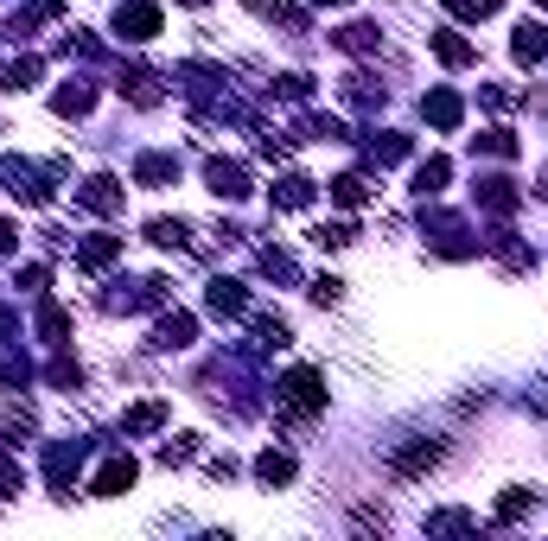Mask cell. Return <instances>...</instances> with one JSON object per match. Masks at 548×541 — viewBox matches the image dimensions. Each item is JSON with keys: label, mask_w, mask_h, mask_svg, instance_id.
<instances>
[{"label": "cell", "mask_w": 548, "mask_h": 541, "mask_svg": "<svg viewBox=\"0 0 548 541\" xmlns=\"http://www.w3.org/2000/svg\"><path fill=\"white\" fill-rule=\"evenodd\" d=\"M77 204L96 217H122V179H109V172H96V179L77 185Z\"/></svg>", "instance_id": "obj_4"}, {"label": "cell", "mask_w": 548, "mask_h": 541, "mask_svg": "<svg viewBox=\"0 0 548 541\" xmlns=\"http://www.w3.org/2000/svg\"><path fill=\"white\" fill-rule=\"evenodd\" d=\"M13 249H20V223L0 217V255H13Z\"/></svg>", "instance_id": "obj_46"}, {"label": "cell", "mask_w": 548, "mask_h": 541, "mask_svg": "<svg viewBox=\"0 0 548 541\" xmlns=\"http://www.w3.org/2000/svg\"><path fill=\"white\" fill-rule=\"evenodd\" d=\"M313 242H319V249H351V242H357V230H351V223H319V230H313Z\"/></svg>", "instance_id": "obj_35"}, {"label": "cell", "mask_w": 548, "mask_h": 541, "mask_svg": "<svg viewBox=\"0 0 548 541\" xmlns=\"http://www.w3.org/2000/svg\"><path fill=\"white\" fill-rule=\"evenodd\" d=\"M332 204H345V211L370 204V179H364V172H338V179H332Z\"/></svg>", "instance_id": "obj_24"}, {"label": "cell", "mask_w": 548, "mask_h": 541, "mask_svg": "<svg viewBox=\"0 0 548 541\" xmlns=\"http://www.w3.org/2000/svg\"><path fill=\"white\" fill-rule=\"evenodd\" d=\"M58 389H83V363L77 357H51V370H45Z\"/></svg>", "instance_id": "obj_36"}, {"label": "cell", "mask_w": 548, "mask_h": 541, "mask_svg": "<svg viewBox=\"0 0 548 541\" xmlns=\"http://www.w3.org/2000/svg\"><path fill=\"white\" fill-rule=\"evenodd\" d=\"M32 427H39V421H32V408H7V421H0V440H7V446H20Z\"/></svg>", "instance_id": "obj_33"}, {"label": "cell", "mask_w": 548, "mask_h": 541, "mask_svg": "<svg viewBox=\"0 0 548 541\" xmlns=\"http://www.w3.org/2000/svg\"><path fill=\"white\" fill-rule=\"evenodd\" d=\"M472 153H491V160H517V134H510V128L472 134Z\"/></svg>", "instance_id": "obj_29"}, {"label": "cell", "mask_w": 548, "mask_h": 541, "mask_svg": "<svg viewBox=\"0 0 548 541\" xmlns=\"http://www.w3.org/2000/svg\"><path fill=\"white\" fill-rule=\"evenodd\" d=\"M166 427V401H141V408L122 414V433H160Z\"/></svg>", "instance_id": "obj_27"}, {"label": "cell", "mask_w": 548, "mask_h": 541, "mask_svg": "<svg viewBox=\"0 0 548 541\" xmlns=\"http://www.w3.org/2000/svg\"><path fill=\"white\" fill-rule=\"evenodd\" d=\"M529 510H536V491H504L498 510H491V522H517V516H529Z\"/></svg>", "instance_id": "obj_32"}, {"label": "cell", "mask_w": 548, "mask_h": 541, "mask_svg": "<svg viewBox=\"0 0 548 541\" xmlns=\"http://www.w3.org/2000/svg\"><path fill=\"white\" fill-rule=\"evenodd\" d=\"M83 452H90L83 440H51V446H45V484H51L58 497L71 491V478L83 471Z\"/></svg>", "instance_id": "obj_3"}, {"label": "cell", "mask_w": 548, "mask_h": 541, "mask_svg": "<svg viewBox=\"0 0 548 541\" xmlns=\"http://www.w3.org/2000/svg\"><path fill=\"white\" fill-rule=\"evenodd\" d=\"M434 465H440V440H415V446L396 452V478H421V471H434Z\"/></svg>", "instance_id": "obj_13"}, {"label": "cell", "mask_w": 548, "mask_h": 541, "mask_svg": "<svg viewBox=\"0 0 548 541\" xmlns=\"http://www.w3.org/2000/svg\"><path fill=\"white\" fill-rule=\"evenodd\" d=\"M192 338H198L192 312H160V325H153V351H192Z\"/></svg>", "instance_id": "obj_5"}, {"label": "cell", "mask_w": 548, "mask_h": 541, "mask_svg": "<svg viewBox=\"0 0 548 541\" xmlns=\"http://www.w3.org/2000/svg\"><path fill=\"white\" fill-rule=\"evenodd\" d=\"M427 45H434V58L447 64V71H466V64L478 58V51H472V39H459V32H434Z\"/></svg>", "instance_id": "obj_16"}, {"label": "cell", "mask_w": 548, "mask_h": 541, "mask_svg": "<svg viewBox=\"0 0 548 541\" xmlns=\"http://www.w3.org/2000/svg\"><path fill=\"white\" fill-rule=\"evenodd\" d=\"M485 249L498 255L504 268H517V274H523V268H536V249H523V242H510V230H498V236H485Z\"/></svg>", "instance_id": "obj_22"}, {"label": "cell", "mask_w": 548, "mask_h": 541, "mask_svg": "<svg viewBox=\"0 0 548 541\" xmlns=\"http://www.w3.org/2000/svg\"><path fill=\"white\" fill-rule=\"evenodd\" d=\"M447 7L459 13V20H491V13H498L504 0H447Z\"/></svg>", "instance_id": "obj_42"}, {"label": "cell", "mask_w": 548, "mask_h": 541, "mask_svg": "<svg viewBox=\"0 0 548 541\" xmlns=\"http://www.w3.org/2000/svg\"><path fill=\"white\" fill-rule=\"evenodd\" d=\"M325 408V376L319 370H294L281 382V395H274V414L281 421H300V414H319Z\"/></svg>", "instance_id": "obj_1"}, {"label": "cell", "mask_w": 548, "mask_h": 541, "mask_svg": "<svg viewBox=\"0 0 548 541\" xmlns=\"http://www.w3.org/2000/svg\"><path fill=\"white\" fill-rule=\"evenodd\" d=\"M447 179H453V166L440 160V153H434V160H421V166H415V198H440V191H447Z\"/></svg>", "instance_id": "obj_21"}, {"label": "cell", "mask_w": 548, "mask_h": 541, "mask_svg": "<svg viewBox=\"0 0 548 541\" xmlns=\"http://www.w3.org/2000/svg\"><path fill=\"white\" fill-rule=\"evenodd\" d=\"M204 185L236 204V198H249V166L243 160H211V166H204Z\"/></svg>", "instance_id": "obj_6"}, {"label": "cell", "mask_w": 548, "mask_h": 541, "mask_svg": "<svg viewBox=\"0 0 548 541\" xmlns=\"http://www.w3.org/2000/svg\"><path fill=\"white\" fill-rule=\"evenodd\" d=\"M434 249L440 255H472L478 242L466 236V223H459V217H434Z\"/></svg>", "instance_id": "obj_17"}, {"label": "cell", "mask_w": 548, "mask_h": 541, "mask_svg": "<svg viewBox=\"0 0 548 541\" xmlns=\"http://www.w3.org/2000/svg\"><path fill=\"white\" fill-rule=\"evenodd\" d=\"M459 529H472V516H466V510H440V516H427V535H459Z\"/></svg>", "instance_id": "obj_40"}, {"label": "cell", "mask_w": 548, "mask_h": 541, "mask_svg": "<svg viewBox=\"0 0 548 541\" xmlns=\"http://www.w3.org/2000/svg\"><path fill=\"white\" fill-rule=\"evenodd\" d=\"M287 338H294V331H287L281 312H262V319H255V351H287Z\"/></svg>", "instance_id": "obj_26"}, {"label": "cell", "mask_w": 548, "mask_h": 541, "mask_svg": "<svg viewBox=\"0 0 548 541\" xmlns=\"http://www.w3.org/2000/svg\"><path fill=\"white\" fill-rule=\"evenodd\" d=\"M542 198H548V172H542Z\"/></svg>", "instance_id": "obj_50"}, {"label": "cell", "mask_w": 548, "mask_h": 541, "mask_svg": "<svg viewBox=\"0 0 548 541\" xmlns=\"http://www.w3.org/2000/svg\"><path fill=\"white\" fill-rule=\"evenodd\" d=\"M274 83H281V96H287V102H306V96H313V83H306V77H294V71H287V77H274Z\"/></svg>", "instance_id": "obj_45"}, {"label": "cell", "mask_w": 548, "mask_h": 541, "mask_svg": "<svg viewBox=\"0 0 548 541\" xmlns=\"http://www.w3.org/2000/svg\"><path fill=\"white\" fill-rule=\"evenodd\" d=\"M115 39H128V45L160 39V7H153V0H122V7H115Z\"/></svg>", "instance_id": "obj_2"}, {"label": "cell", "mask_w": 548, "mask_h": 541, "mask_svg": "<svg viewBox=\"0 0 548 541\" xmlns=\"http://www.w3.org/2000/svg\"><path fill=\"white\" fill-rule=\"evenodd\" d=\"M204 306H211L217 319H243V312H249V293H243V281H224V274H217V281L204 287Z\"/></svg>", "instance_id": "obj_8"}, {"label": "cell", "mask_w": 548, "mask_h": 541, "mask_svg": "<svg viewBox=\"0 0 548 541\" xmlns=\"http://www.w3.org/2000/svg\"><path fill=\"white\" fill-rule=\"evenodd\" d=\"M510 58H517V64H542V58H548V26L523 20V26H517V39H510Z\"/></svg>", "instance_id": "obj_12"}, {"label": "cell", "mask_w": 548, "mask_h": 541, "mask_svg": "<svg viewBox=\"0 0 548 541\" xmlns=\"http://www.w3.org/2000/svg\"><path fill=\"white\" fill-rule=\"evenodd\" d=\"M134 179L141 185H179V160L173 153H141V160H134Z\"/></svg>", "instance_id": "obj_15"}, {"label": "cell", "mask_w": 548, "mask_h": 541, "mask_svg": "<svg viewBox=\"0 0 548 541\" xmlns=\"http://www.w3.org/2000/svg\"><path fill=\"white\" fill-rule=\"evenodd\" d=\"M294 452H281V446H268L262 452V459H255V478H262V484H294Z\"/></svg>", "instance_id": "obj_20"}, {"label": "cell", "mask_w": 548, "mask_h": 541, "mask_svg": "<svg viewBox=\"0 0 548 541\" xmlns=\"http://www.w3.org/2000/svg\"><path fill=\"white\" fill-rule=\"evenodd\" d=\"M536 7H542V13H548V0H536Z\"/></svg>", "instance_id": "obj_52"}, {"label": "cell", "mask_w": 548, "mask_h": 541, "mask_svg": "<svg viewBox=\"0 0 548 541\" xmlns=\"http://www.w3.org/2000/svg\"><path fill=\"white\" fill-rule=\"evenodd\" d=\"M472 191H478V211H491V217H510L523 204V191L510 185V179H478Z\"/></svg>", "instance_id": "obj_11"}, {"label": "cell", "mask_w": 548, "mask_h": 541, "mask_svg": "<svg viewBox=\"0 0 548 541\" xmlns=\"http://www.w3.org/2000/svg\"><path fill=\"white\" fill-rule=\"evenodd\" d=\"M115 90H122L134 109H153V102H160L166 90H160V71H147V64H128L122 71V83H115Z\"/></svg>", "instance_id": "obj_7"}, {"label": "cell", "mask_w": 548, "mask_h": 541, "mask_svg": "<svg viewBox=\"0 0 548 541\" xmlns=\"http://www.w3.org/2000/svg\"><path fill=\"white\" fill-rule=\"evenodd\" d=\"M421 115H427V121H434V128H440V134H453V128H459V121H466V102H459L453 90H427V96H421Z\"/></svg>", "instance_id": "obj_10"}, {"label": "cell", "mask_w": 548, "mask_h": 541, "mask_svg": "<svg viewBox=\"0 0 548 541\" xmlns=\"http://www.w3.org/2000/svg\"><path fill=\"white\" fill-rule=\"evenodd\" d=\"M262 274H281V281H294V255H287V249H262Z\"/></svg>", "instance_id": "obj_43"}, {"label": "cell", "mask_w": 548, "mask_h": 541, "mask_svg": "<svg viewBox=\"0 0 548 541\" xmlns=\"http://www.w3.org/2000/svg\"><path fill=\"white\" fill-rule=\"evenodd\" d=\"M198 459V433H179V440L160 446V465H192Z\"/></svg>", "instance_id": "obj_34"}, {"label": "cell", "mask_w": 548, "mask_h": 541, "mask_svg": "<svg viewBox=\"0 0 548 541\" xmlns=\"http://www.w3.org/2000/svg\"><path fill=\"white\" fill-rule=\"evenodd\" d=\"M364 160H370V166H396V160H408V134H383V141L370 134V141H364Z\"/></svg>", "instance_id": "obj_25"}, {"label": "cell", "mask_w": 548, "mask_h": 541, "mask_svg": "<svg viewBox=\"0 0 548 541\" xmlns=\"http://www.w3.org/2000/svg\"><path fill=\"white\" fill-rule=\"evenodd\" d=\"M306 141H345V121L338 115H306Z\"/></svg>", "instance_id": "obj_37"}, {"label": "cell", "mask_w": 548, "mask_h": 541, "mask_svg": "<svg viewBox=\"0 0 548 541\" xmlns=\"http://www.w3.org/2000/svg\"><path fill=\"white\" fill-rule=\"evenodd\" d=\"M20 491V471H13V459H0V497Z\"/></svg>", "instance_id": "obj_47"}, {"label": "cell", "mask_w": 548, "mask_h": 541, "mask_svg": "<svg viewBox=\"0 0 548 541\" xmlns=\"http://www.w3.org/2000/svg\"><path fill=\"white\" fill-rule=\"evenodd\" d=\"M115 255H122V236H90V242H83V249H77V261H83V268H109V261Z\"/></svg>", "instance_id": "obj_28"}, {"label": "cell", "mask_w": 548, "mask_h": 541, "mask_svg": "<svg viewBox=\"0 0 548 541\" xmlns=\"http://www.w3.org/2000/svg\"><path fill=\"white\" fill-rule=\"evenodd\" d=\"M39 83V58H20V64H7V90H32Z\"/></svg>", "instance_id": "obj_41"}, {"label": "cell", "mask_w": 548, "mask_h": 541, "mask_svg": "<svg viewBox=\"0 0 548 541\" xmlns=\"http://www.w3.org/2000/svg\"><path fill=\"white\" fill-rule=\"evenodd\" d=\"M185 7H204V0H185Z\"/></svg>", "instance_id": "obj_51"}, {"label": "cell", "mask_w": 548, "mask_h": 541, "mask_svg": "<svg viewBox=\"0 0 548 541\" xmlns=\"http://www.w3.org/2000/svg\"><path fill=\"white\" fill-rule=\"evenodd\" d=\"M51 109H58V115H90L96 109V83H64V90H51Z\"/></svg>", "instance_id": "obj_14"}, {"label": "cell", "mask_w": 548, "mask_h": 541, "mask_svg": "<svg viewBox=\"0 0 548 541\" xmlns=\"http://www.w3.org/2000/svg\"><path fill=\"white\" fill-rule=\"evenodd\" d=\"M313 204V179L306 172H287L281 185H274V211H306Z\"/></svg>", "instance_id": "obj_18"}, {"label": "cell", "mask_w": 548, "mask_h": 541, "mask_svg": "<svg viewBox=\"0 0 548 541\" xmlns=\"http://www.w3.org/2000/svg\"><path fill=\"white\" fill-rule=\"evenodd\" d=\"M345 102H357V109H383V90H370V77H345Z\"/></svg>", "instance_id": "obj_38"}, {"label": "cell", "mask_w": 548, "mask_h": 541, "mask_svg": "<svg viewBox=\"0 0 548 541\" xmlns=\"http://www.w3.org/2000/svg\"><path fill=\"white\" fill-rule=\"evenodd\" d=\"M313 7H345V0H313Z\"/></svg>", "instance_id": "obj_49"}, {"label": "cell", "mask_w": 548, "mask_h": 541, "mask_svg": "<svg viewBox=\"0 0 548 541\" xmlns=\"http://www.w3.org/2000/svg\"><path fill=\"white\" fill-rule=\"evenodd\" d=\"M147 242H153V249H192V230H185L179 217H153L147 223Z\"/></svg>", "instance_id": "obj_23"}, {"label": "cell", "mask_w": 548, "mask_h": 541, "mask_svg": "<svg viewBox=\"0 0 548 541\" xmlns=\"http://www.w3.org/2000/svg\"><path fill=\"white\" fill-rule=\"evenodd\" d=\"M26 382H32L26 357H0V389H26Z\"/></svg>", "instance_id": "obj_39"}, {"label": "cell", "mask_w": 548, "mask_h": 541, "mask_svg": "<svg viewBox=\"0 0 548 541\" xmlns=\"http://www.w3.org/2000/svg\"><path fill=\"white\" fill-rule=\"evenodd\" d=\"M345 300V281H332V274H319L313 281V306H338Z\"/></svg>", "instance_id": "obj_44"}, {"label": "cell", "mask_w": 548, "mask_h": 541, "mask_svg": "<svg viewBox=\"0 0 548 541\" xmlns=\"http://www.w3.org/2000/svg\"><path fill=\"white\" fill-rule=\"evenodd\" d=\"M0 338H13V312H0Z\"/></svg>", "instance_id": "obj_48"}, {"label": "cell", "mask_w": 548, "mask_h": 541, "mask_svg": "<svg viewBox=\"0 0 548 541\" xmlns=\"http://www.w3.org/2000/svg\"><path fill=\"white\" fill-rule=\"evenodd\" d=\"M39 331H45V344H64V331H71V312H64L58 300H45V306H39Z\"/></svg>", "instance_id": "obj_31"}, {"label": "cell", "mask_w": 548, "mask_h": 541, "mask_svg": "<svg viewBox=\"0 0 548 541\" xmlns=\"http://www.w3.org/2000/svg\"><path fill=\"white\" fill-rule=\"evenodd\" d=\"M255 13H262V20H274V26H287V32H306V13L287 7V0H255Z\"/></svg>", "instance_id": "obj_30"}, {"label": "cell", "mask_w": 548, "mask_h": 541, "mask_svg": "<svg viewBox=\"0 0 548 541\" xmlns=\"http://www.w3.org/2000/svg\"><path fill=\"white\" fill-rule=\"evenodd\" d=\"M332 45H338V51H357V58H364V51L383 45V32H376L370 20H351V26H338V32H332Z\"/></svg>", "instance_id": "obj_19"}, {"label": "cell", "mask_w": 548, "mask_h": 541, "mask_svg": "<svg viewBox=\"0 0 548 541\" xmlns=\"http://www.w3.org/2000/svg\"><path fill=\"white\" fill-rule=\"evenodd\" d=\"M122 491H134V459H128V452H115V459L90 478V497H122Z\"/></svg>", "instance_id": "obj_9"}]
</instances>
